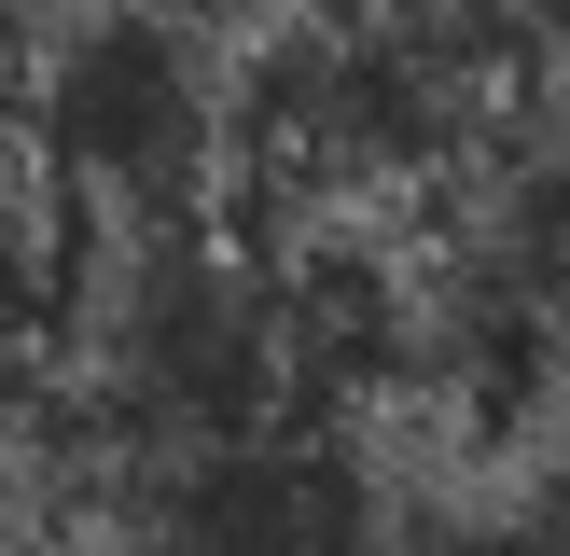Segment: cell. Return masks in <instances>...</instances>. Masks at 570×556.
Segmentation results:
<instances>
[{
    "label": "cell",
    "instance_id": "6da1fadb",
    "mask_svg": "<svg viewBox=\"0 0 570 556\" xmlns=\"http://www.w3.org/2000/svg\"><path fill=\"white\" fill-rule=\"evenodd\" d=\"M543 42L488 14H362V28H278L237 56V195L334 237L348 209L432 195L529 111Z\"/></svg>",
    "mask_w": 570,
    "mask_h": 556
},
{
    "label": "cell",
    "instance_id": "7a4b0ae2",
    "mask_svg": "<svg viewBox=\"0 0 570 556\" xmlns=\"http://www.w3.org/2000/svg\"><path fill=\"white\" fill-rule=\"evenodd\" d=\"M278 417H321L278 237L195 222V237H154V250H98V306H83V417H70V459L83 473L195 459V445L278 431Z\"/></svg>",
    "mask_w": 570,
    "mask_h": 556
},
{
    "label": "cell",
    "instance_id": "3957f363",
    "mask_svg": "<svg viewBox=\"0 0 570 556\" xmlns=\"http://www.w3.org/2000/svg\"><path fill=\"white\" fill-rule=\"evenodd\" d=\"M42 209L98 250H154L237 195V56L181 14H83L28 56Z\"/></svg>",
    "mask_w": 570,
    "mask_h": 556
},
{
    "label": "cell",
    "instance_id": "277c9868",
    "mask_svg": "<svg viewBox=\"0 0 570 556\" xmlns=\"http://www.w3.org/2000/svg\"><path fill=\"white\" fill-rule=\"evenodd\" d=\"M98 515L126 556H390V487L348 417H278L195 459L98 473Z\"/></svg>",
    "mask_w": 570,
    "mask_h": 556
},
{
    "label": "cell",
    "instance_id": "5b68a950",
    "mask_svg": "<svg viewBox=\"0 0 570 556\" xmlns=\"http://www.w3.org/2000/svg\"><path fill=\"white\" fill-rule=\"evenodd\" d=\"M83 306H98V237L14 195L0 209V459H42L83 417Z\"/></svg>",
    "mask_w": 570,
    "mask_h": 556
},
{
    "label": "cell",
    "instance_id": "8992f818",
    "mask_svg": "<svg viewBox=\"0 0 570 556\" xmlns=\"http://www.w3.org/2000/svg\"><path fill=\"white\" fill-rule=\"evenodd\" d=\"M501 209H515V222H529V250L570 278V139H529V167L501 181Z\"/></svg>",
    "mask_w": 570,
    "mask_h": 556
},
{
    "label": "cell",
    "instance_id": "52a82bcc",
    "mask_svg": "<svg viewBox=\"0 0 570 556\" xmlns=\"http://www.w3.org/2000/svg\"><path fill=\"white\" fill-rule=\"evenodd\" d=\"M390 556H543V528L501 500V515H432V528H404Z\"/></svg>",
    "mask_w": 570,
    "mask_h": 556
},
{
    "label": "cell",
    "instance_id": "ba28073f",
    "mask_svg": "<svg viewBox=\"0 0 570 556\" xmlns=\"http://www.w3.org/2000/svg\"><path fill=\"white\" fill-rule=\"evenodd\" d=\"M14 167H28V70H14V42H0V209H14Z\"/></svg>",
    "mask_w": 570,
    "mask_h": 556
},
{
    "label": "cell",
    "instance_id": "9c48e42d",
    "mask_svg": "<svg viewBox=\"0 0 570 556\" xmlns=\"http://www.w3.org/2000/svg\"><path fill=\"white\" fill-rule=\"evenodd\" d=\"M515 515H529V528H543V556H570V445H557V459H543V487H529V500H515Z\"/></svg>",
    "mask_w": 570,
    "mask_h": 556
}]
</instances>
